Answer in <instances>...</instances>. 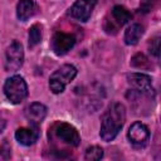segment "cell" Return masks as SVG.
I'll return each instance as SVG.
<instances>
[{
    "instance_id": "cell-11",
    "label": "cell",
    "mask_w": 161,
    "mask_h": 161,
    "mask_svg": "<svg viewBox=\"0 0 161 161\" xmlns=\"http://www.w3.org/2000/svg\"><path fill=\"white\" fill-rule=\"evenodd\" d=\"M45 114H47V107L39 102L31 103L25 111V116L29 119L30 125H35V126H38L44 119Z\"/></svg>"
},
{
    "instance_id": "cell-15",
    "label": "cell",
    "mask_w": 161,
    "mask_h": 161,
    "mask_svg": "<svg viewBox=\"0 0 161 161\" xmlns=\"http://www.w3.org/2000/svg\"><path fill=\"white\" fill-rule=\"evenodd\" d=\"M42 40V28L38 24H34L30 29H29V47L34 48L35 45H38Z\"/></svg>"
},
{
    "instance_id": "cell-9",
    "label": "cell",
    "mask_w": 161,
    "mask_h": 161,
    "mask_svg": "<svg viewBox=\"0 0 161 161\" xmlns=\"http://www.w3.org/2000/svg\"><path fill=\"white\" fill-rule=\"evenodd\" d=\"M128 140L132 145L135 146H145L148 141V137H150V132H148V128L141 123V122H135L130 126L128 128Z\"/></svg>"
},
{
    "instance_id": "cell-6",
    "label": "cell",
    "mask_w": 161,
    "mask_h": 161,
    "mask_svg": "<svg viewBox=\"0 0 161 161\" xmlns=\"http://www.w3.org/2000/svg\"><path fill=\"white\" fill-rule=\"evenodd\" d=\"M127 80L140 93H142L145 96H148V97L155 96L151 77H148L143 73H130V74H127Z\"/></svg>"
},
{
    "instance_id": "cell-2",
    "label": "cell",
    "mask_w": 161,
    "mask_h": 161,
    "mask_svg": "<svg viewBox=\"0 0 161 161\" xmlns=\"http://www.w3.org/2000/svg\"><path fill=\"white\" fill-rule=\"evenodd\" d=\"M77 75V68L72 64H64L60 68H58L49 79V87L50 91L55 94L62 93L68 83H70L74 77Z\"/></svg>"
},
{
    "instance_id": "cell-16",
    "label": "cell",
    "mask_w": 161,
    "mask_h": 161,
    "mask_svg": "<svg viewBox=\"0 0 161 161\" xmlns=\"http://www.w3.org/2000/svg\"><path fill=\"white\" fill-rule=\"evenodd\" d=\"M131 65L135 67V68H141V69H148L151 67V63L150 60L146 58V55L138 53L136 55L132 57L131 59Z\"/></svg>"
},
{
    "instance_id": "cell-13",
    "label": "cell",
    "mask_w": 161,
    "mask_h": 161,
    "mask_svg": "<svg viewBox=\"0 0 161 161\" xmlns=\"http://www.w3.org/2000/svg\"><path fill=\"white\" fill-rule=\"evenodd\" d=\"M143 35V26L141 24H132L125 31V43L127 45H135Z\"/></svg>"
},
{
    "instance_id": "cell-18",
    "label": "cell",
    "mask_w": 161,
    "mask_h": 161,
    "mask_svg": "<svg viewBox=\"0 0 161 161\" xmlns=\"http://www.w3.org/2000/svg\"><path fill=\"white\" fill-rule=\"evenodd\" d=\"M160 50V38H155L151 40V44H150V53L155 57H158V52Z\"/></svg>"
},
{
    "instance_id": "cell-19",
    "label": "cell",
    "mask_w": 161,
    "mask_h": 161,
    "mask_svg": "<svg viewBox=\"0 0 161 161\" xmlns=\"http://www.w3.org/2000/svg\"><path fill=\"white\" fill-rule=\"evenodd\" d=\"M3 153H6L10 157V146L6 141H4L3 145H0V158H3Z\"/></svg>"
},
{
    "instance_id": "cell-5",
    "label": "cell",
    "mask_w": 161,
    "mask_h": 161,
    "mask_svg": "<svg viewBox=\"0 0 161 161\" xmlns=\"http://www.w3.org/2000/svg\"><path fill=\"white\" fill-rule=\"evenodd\" d=\"M75 44V38L72 34H67L63 31H58L52 38V50L57 55H64L67 54Z\"/></svg>"
},
{
    "instance_id": "cell-12",
    "label": "cell",
    "mask_w": 161,
    "mask_h": 161,
    "mask_svg": "<svg viewBox=\"0 0 161 161\" xmlns=\"http://www.w3.org/2000/svg\"><path fill=\"white\" fill-rule=\"evenodd\" d=\"M36 11V5L33 0H20L16 6V15L19 20L25 21L31 18Z\"/></svg>"
},
{
    "instance_id": "cell-21",
    "label": "cell",
    "mask_w": 161,
    "mask_h": 161,
    "mask_svg": "<svg viewBox=\"0 0 161 161\" xmlns=\"http://www.w3.org/2000/svg\"><path fill=\"white\" fill-rule=\"evenodd\" d=\"M5 119H3L1 117H0V132H3L4 131V128H5Z\"/></svg>"
},
{
    "instance_id": "cell-3",
    "label": "cell",
    "mask_w": 161,
    "mask_h": 161,
    "mask_svg": "<svg viewBox=\"0 0 161 161\" xmlns=\"http://www.w3.org/2000/svg\"><path fill=\"white\" fill-rule=\"evenodd\" d=\"M4 93L6 98L14 104L23 102L28 96V86L24 78L20 75H13L8 78L4 84Z\"/></svg>"
},
{
    "instance_id": "cell-17",
    "label": "cell",
    "mask_w": 161,
    "mask_h": 161,
    "mask_svg": "<svg viewBox=\"0 0 161 161\" xmlns=\"http://www.w3.org/2000/svg\"><path fill=\"white\" fill-rule=\"evenodd\" d=\"M102 157H103V150L98 146H92V147H88L86 150L84 158L88 161H98Z\"/></svg>"
},
{
    "instance_id": "cell-8",
    "label": "cell",
    "mask_w": 161,
    "mask_h": 161,
    "mask_svg": "<svg viewBox=\"0 0 161 161\" xmlns=\"http://www.w3.org/2000/svg\"><path fill=\"white\" fill-rule=\"evenodd\" d=\"M55 136L69 146H78L80 143V136L78 131L69 123H58L55 126Z\"/></svg>"
},
{
    "instance_id": "cell-7",
    "label": "cell",
    "mask_w": 161,
    "mask_h": 161,
    "mask_svg": "<svg viewBox=\"0 0 161 161\" xmlns=\"http://www.w3.org/2000/svg\"><path fill=\"white\" fill-rule=\"evenodd\" d=\"M97 4V0H77L69 9V14L78 21H87Z\"/></svg>"
},
{
    "instance_id": "cell-10",
    "label": "cell",
    "mask_w": 161,
    "mask_h": 161,
    "mask_svg": "<svg viewBox=\"0 0 161 161\" xmlns=\"http://www.w3.org/2000/svg\"><path fill=\"white\" fill-rule=\"evenodd\" d=\"M38 137H39V131H38V126L35 125H30V127H21L15 132L16 141L24 146L33 145L38 140Z\"/></svg>"
},
{
    "instance_id": "cell-14",
    "label": "cell",
    "mask_w": 161,
    "mask_h": 161,
    "mask_svg": "<svg viewBox=\"0 0 161 161\" xmlns=\"http://www.w3.org/2000/svg\"><path fill=\"white\" fill-rule=\"evenodd\" d=\"M111 14H112V19L117 24V26H122L131 20V13L125 6H121V5H116L112 9Z\"/></svg>"
},
{
    "instance_id": "cell-4",
    "label": "cell",
    "mask_w": 161,
    "mask_h": 161,
    "mask_svg": "<svg viewBox=\"0 0 161 161\" xmlns=\"http://www.w3.org/2000/svg\"><path fill=\"white\" fill-rule=\"evenodd\" d=\"M23 60H24L23 45L18 40H13L11 44L6 49L5 69L8 72H15L23 65Z\"/></svg>"
},
{
    "instance_id": "cell-1",
    "label": "cell",
    "mask_w": 161,
    "mask_h": 161,
    "mask_svg": "<svg viewBox=\"0 0 161 161\" xmlns=\"http://www.w3.org/2000/svg\"><path fill=\"white\" fill-rule=\"evenodd\" d=\"M125 119H126L125 106L118 102H113L112 104H109V107L102 116L101 132H99L101 138L106 142L112 141L123 127Z\"/></svg>"
},
{
    "instance_id": "cell-20",
    "label": "cell",
    "mask_w": 161,
    "mask_h": 161,
    "mask_svg": "<svg viewBox=\"0 0 161 161\" xmlns=\"http://www.w3.org/2000/svg\"><path fill=\"white\" fill-rule=\"evenodd\" d=\"M155 0H142V9H143V11H150L151 10V8H152V3H153Z\"/></svg>"
}]
</instances>
